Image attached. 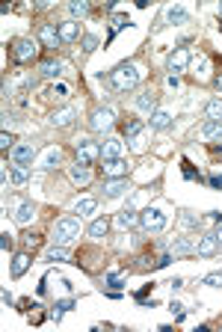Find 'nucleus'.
Segmentation results:
<instances>
[{"label": "nucleus", "mask_w": 222, "mask_h": 332, "mask_svg": "<svg viewBox=\"0 0 222 332\" xmlns=\"http://www.w3.org/2000/svg\"><path fill=\"white\" fill-rule=\"evenodd\" d=\"M139 226L145 231H160V228H166V214L160 208H145L139 214Z\"/></svg>", "instance_id": "nucleus-3"}, {"label": "nucleus", "mask_w": 222, "mask_h": 332, "mask_svg": "<svg viewBox=\"0 0 222 332\" xmlns=\"http://www.w3.org/2000/svg\"><path fill=\"white\" fill-rule=\"evenodd\" d=\"M131 145H134V152H145V140H142V137H134Z\"/></svg>", "instance_id": "nucleus-39"}, {"label": "nucleus", "mask_w": 222, "mask_h": 332, "mask_svg": "<svg viewBox=\"0 0 222 332\" xmlns=\"http://www.w3.org/2000/svg\"><path fill=\"white\" fill-rule=\"evenodd\" d=\"M59 36H62V42H74L80 36V24L77 21H62L59 24Z\"/></svg>", "instance_id": "nucleus-18"}, {"label": "nucleus", "mask_w": 222, "mask_h": 332, "mask_svg": "<svg viewBox=\"0 0 222 332\" xmlns=\"http://www.w3.org/2000/svg\"><path fill=\"white\" fill-rule=\"evenodd\" d=\"M45 255H48V261H66V258H69V249H66L62 244H53Z\"/></svg>", "instance_id": "nucleus-28"}, {"label": "nucleus", "mask_w": 222, "mask_h": 332, "mask_svg": "<svg viewBox=\"0 0 222 332\" xmlns=\"http://www.w3.org/2000/svg\"><path fill=\"white\" fill-rule=\"evenodd\" d=\"M27 270H30V255L27 252H18L15 258H12V279H21Z\"/></svg>", "instance_id": "nucleus-15"}, {"label": "nucleus", "mask_w": 222, "mask_h": 332, "mask_svg": "<svg viewBox=\"0 0 222 332\" xmlns=\"http://www.w3.org/2000/svg\"><path fill=\"white\" fill-rule=\"evenodd\" d=\"M121 155H124V140H119V137H110L101 145V160H116Z\"/></svg>", "instance_id": "nucleus-10"}, {"label": "nucleus", "mask_w": 222, "mask_h": 332, "mask_svg": "<svg viewBox=\"0 0 222 332\" xmlns=\"http://www.w3.org/2000/svg\"><path fill=\"white\" fill-rule=\"evenodd\" d=\"M196 252H199L202 258L216 255V252H219V240H216V234H202V237H199V244H196Z\"/></svg>", "instance_id": "nucleus-11"}, {"label": "nucleus", "mask_w": 222, "mask_h": 332, "mask_svg": "<svg viewBox=\"0 0 222 332\" xmlns=\"http://www.w3.org/2000/svg\"><path fill=\"white\" fill-rule=\"evenodd\" d=\"M166 18H169L175 27H178V24H189V12L184 6H169V9H166Z\"/></svg>", "instance_id": "nucleus-19"}, {"label": "nucleus", "mask_w": 222, "mask_h": 332, "mask_svg": "<svg viewBox=\"0 0 222 332\" xmlns=\"http://www.w3.org/2000/svg\"><path fill=\"white\" fill-rule=\"evenodd\" d=\"M9 178H12V184H27V178H30V169H27V166H15Z\"/></svg>", "instance_id": "nucleus-31"}, {"label": "nucleus", "mask_w": 222, "mask_h": 332, "mask_svg": "<svg viewBox=\"0 0 222 332\" xmlns=\"http://www.w3.org/2000/svg\"><path fill=\"white\" fill-rule=\"evenodd\" d=\"M169 71L172 74H181V71H187V66H189V51L187 48H178L175 53H169Z\"/></svg>", "instance_id": "nucleus-9"}, {"label": "nucleus", "mask_w": 222, "mask_h": 332, "mask_svg": "<svg viewBox=\"0 0 222 332\" xmlns=\"http://www.w3.org/2000/svg\"><path fill=\"white\" fill-rule=\"evenodd\" d=\"M36 53H39V45L33 39H18L15 42V59L18 63H30Z\"/></svg>", "instance_id": "nucleus-8"}, {"label": "nucleus", "mask_w": 222, "mask_h": 332, "mask_svg": "<svg viewBox=\"0 0 222 332\" xmlns=\"http://www.w3.org/2000/svg\"><path fill=\"white\" fill-rule=\"evenodd\" d=\"M116 223H119L121 228H131V226H137V223H139V214L128 208V210H121V214H119V220H116Z\"/></svg>", "instance_id": "nucleus-27"}, {"label": "nucleus", "mask_w": 222, "mask_h": 332, "mask_svg": "<svg viewBox=\"0 0 222 332\" xmlns=\"http://www.w3.org/2000/svg\"><path fill=\"white\" fill-rule=\"evenodd\" d=\"M107 231H110V223L101 217V220H95V223L89 226V237H104Z\"/></svg>", "instance_id": "nucleus-29"}, {"label": "nucleus", "mask_w": 222, "mask_h": 332, "mask_svg": "<svg viewBox=\"0 0 222 332\" xmlns=\"http://www.w3.org/2000/svg\"><path fill=\"white\" fill-rule=\"evenodd\" d=\"M69 178L74 184H89V181H92V172H89V166H80V163H77V166L69 169Z\"/></svg>", "instance_id": "nucleus-20"}, {"label": "nucleus", "mask_w": 222, "mask_h": 332, "mask_svg": "<svg viewBox=\"0 0 222 332\" xmlns=\"http://www.w3.org/2000/svg\"><path fill=\"white\" fill-rule=\"evenodd\" d=\"M202 285H210V288H219V285H222V270H216V273H207L205 279H202Z\"/></svg>", "instance_id": "nucleus-34"}, {"label": "nucleus", "mask_w": 222, "mask_h": 332, "mask_svg": "<svg viewBox=\"0 0 222 332\" xmlns=\"http://www.w3.org/2000/svg\"><path fill=\"white\" fill-rule=\"evenodd\" d=\"M80 234V217H66L53 228V244H71Z\"/></svg>", "instance_id": "nucleus-2"}, {"label": "nucleus", "mask_w": 222, "mask_h": 332, "mask_svg": "<svg viewBox=\"0 0 222 332\" xmlns=\"http://www.w3.org/2000/svg\"><path fill=\"white\" fill-rule=\"evenodd\" d=\"M139 80H142V71H139L137 63H121L110 71V86L116 92H131V89L139 86Z\"/></svg>", "instance_id": "nucleus-1"}, {"label": "nucleus", "mask_w": 222, "mask_h": 332, "mask_svg": "<svg viewBox=\"0 0 222 332\" xmlns=\"http://www.w3.org/2000/svg\"><path fill=\"white\" fill-rule=\"evenodd\" d=\"M139 131H142V125H139V119H131V122L124 125V137H128V142L134 140V137H139Z\"/></svg>", "instance_id": "nucleus-32"}, {"label": "nucleus", "mask_w": 222, "mask_h": 332, "mask_svg": "<svg viewBox=\"0 0 222 332\" xmlns=\"http://www.w3.org/2000/svg\"><path fill=\"white\" fill-rule=\"evenodd\" d=\"M74 107H62V110H56V113H51V125H56V128H69L71 122H74Z\"/></svg>", "instance_id": "nucleus-13"}, {"label": "nucleus", "mask_w": 222, "mask_h": 332, "mask_svg": "<svg viewBox=\"0 0 222 332\" xmlns=\"http://www.w3.org/2000/svg\"><path fill=\"white\" fill-rule=\"evenodd\" d=\"M169 125H172V116L166 113V110H154L151 113V128L154 131H166Z\"/></svg>", "instance_id": "nucleus-21"}, {"label": "nucleus", "mask_w": 222, "mask_h": 332, "mask_svg": "<svg viewBox=\"0 0 222 332\" xmlns=\"http://www.w3.org/2000/svg\"><path fill=\"white\" fill-rule=\"evenodd\" d=\"M59 160H62V152H59V148H51V152H48V158H45V166L51 169V166H56Z\"/></svg>", "instance_id": "nucleus-35"}, {"label": "nucleus", "mask_w": 222, "mask_h": 332, "mask_svg": "<svg viewBox=\"0 0 222 332\" xmlns=\"http://www.w3.org/2000/svg\"><path fill=\"white\" fill-rule=\"evenodd\" d=\"M154 107H157V95L154 92H142L137 98V110H142V113H151Z\"/></svg>", "instance_id": "nucleus-24"}, {"label": "nucleus", "mask_w": 222, "mask_h": 332, "mask_svg": "<svg viewBox=\"0 0 222 332\" xmlns=\"http://www.w3.org/2000/svg\"><path fill=\"white\" fill-rule=\"evenodd\" d=\"M199 226V217H196V214H184V217H181V228H196Z\"/></svg>", "instance_id": "nucleus-37"}, {"label": "nucleus", "mask_w": 222, "mask_h": 332, "mask_svg": "<svg viewBox=\"0 0 222 332\" xmlns=\"http://www.w3.org/2000/svg\"><path fill=\"white\" fill-rule=\"evenodd\" d=\"M128 24H131V18H128V15H113V24H110V39L119 33V30H124Z\"/></svg>", "instance_id": "nucleus-30"}, {"label": "nucleus", "mask_w": 222, "mask_h": 332, "mask_svg": "<svg viewBox=\"0 0 222 332\" xmlns=\"http://www.w3.org/2000/svg\"><path fill=\"white\" fill-rule=\"evenodd\" d=\"M219 15H222V6H219Z\"/></svg>", "instance_id": "nucleus-46"}, {"label": "nucleus", "mask_w": 222, "mask_h": 332, "mask_svg": "<svg viewBox=\"0 0 222 332\" xmlns=\"http://www.w3.org/2000/svg\"><path fill=\"white\" fill-rule=\"evenodd\" d=\"M128 172H131V166H128V160H124V158L104 160V166H101L104 178H128Z\"/></svg>", "instance_id": "nucleus-5"}, {"label": "nucleus", "mask_w": 222, "mask_h": 332, "mask_svg": "<svg viewBox=\"0 0 222 332\" xmlns=\"http://www.w3.org/2000/svg\"><path fill=\"white\" fill-rule=\"evenodd\" d=\"M95 48H98V36L86 33V36H83V51H86V53H92Z\"/></svg>", "instance_id": "nucleus-36"}, {"label": "nucleus", "mask_w": 222, "mask_h": 332, "mask_svg": "<svg viewBox=\"0 0 222 332\" xmlns=\"http://www.w3.org/2000/svg\"><path fill=\"white\" fill-rule=\"evenodd\" d=\"M95 208H98V202H95V199H83V202L77 205V214H80V217H86V214H92Z\"/></svg>", "instance_id": "nucleus-33"}, {"label": "nucleus", "mask_w": 222, "mask_h": 332, "mask_svg": "<svg viewBox=\"0 0 222 332\" xmlns=\"http://www.w3.org/2000/svg\"><path fill=\"white\" fill-rule=\"evenodd\" d=\"M95 158H101V148L95 145L92 140H80L77 142V163L80 166H89Z\"/></svg>", "instance_id": "nucleus-7"}, {"label": "nucleus", "mask_w": 222, "mask_h": 332, "mask_svg": "<svg viewBox=\"0 0 222 332\" xmlns=\"http://www.w3.org/2000/svg\"><path fill=\"white\" fill-rule=\"evenodd\" d=\"M33 158H36L33 145H15V148H12V160H15V166H27V163H33Z\"/></svg>", "instance_id": "nucleus-12"}, {"label": "nucleus", "mask_w": 222, "mask_h": 332, "mask_svg": "<svg viewBox=\"0 0 222 332\" xmlns=\"http://www.w3.org/2000/svg\"><path fill=\"white\" fill-rule=\"evenodd\" d=\"M110 288H113V291H121L124 285H121V279H119V276H110Z\"/></svg>", "instance_id": "nucleus-40"}, {"label": "nucleus", "mask_w": 222, "mask_h": 332, "mask_svg": "<svg viewBox=\"0 0 222 332\" xmlns=\"http://www.w3.org/2000/svg\"><path fill=\"white\" fill-rule=\"evenodd\" d=\"M216 89H222V74H219V77H216Z\"/></svg>", "instance_id": "nucleus-45"}, {"label": "nucleus", "mask_w": 222, "mask_h": 332, "mask_svg": "<svg viewBox=\"0 0 222 332\" xmlns=\"http://www.w3.org/2000/svg\"><path fill=\"white\" fill-rule=\"evenodd\" d=\"M69 12L74 18H86L89 12H92V6H89L86 0H71V3H69Z\"/></svg>", "instance_id": "nucleus-26"}, {"label": "nucleus", "mask_w": 222, "mask_h": 332, "mask_svg": "<svg viewBox=\"0 0 222 332\" xmlns=\"http://www.w3.org/2000/svg\"><path fill=\"white\" fill-rule=\"evenodd\" d=\"M33 217H36V205L33 202H21L18 205V214H15V220L21 223V226H27V223H33Z\"/></svg>", "instance_id": "nucleus-16"}, {"label": "nucleus", "mask_w": 222, "mask_h": 332, "mask_svg": "<svg viewBox=\"0 0 222 332\" xmlns=\"http://www.w3.org/2000/svg\"><path fill=\"white\" fill-rule=\"evenodd\" d=\"M205 116L210 122H222V98H213L205 104Z\"/></svg>", "instance_id": "nucleus-22"}, {"label": "nucleus", "mask_w": 222, "mask_h": 332, "mask_svg": "<svg viewBox=\"0 0 222 332\" xmlns=\"http://www.w3.org/2000/svg\"><path fill=\"white\" fill-rule=\"evenodd\" d=\"M210 184H213L216 190H222V175H210Z\"/></svg>", "instance_id": "nucleus-43"}, {"label": "nucleus", "mask_w": 222, "mask_h": 332, "mask_svg": "<svg viewBox=\"0 0 222 332\" xmlns=\"http://www.w3.org/2000/svg\"><path fill=\"white\" fill-rule=\"evenodd\" d=\"M189 252H196V246L189 244V237H175V240L169 244V255H175V258L189 255Z\"/></svg>", "instance_id": "nucleus-14"}, {"label": "nucleus", "mask_w": 222, "mask_h": 332, "mask_svg": "<svg viewBox=\"0 0 222 332\" xmlns=\"http://www.w3.org/2000/svg\"><path fill=\"white\" fill-rule=\"evenodd\" d=\"M213 234H216V240H219V249H222V223L216 226V231H213Z\"/></svg>", "instance_id": "nucleus-44"}, {"label": "nucleus", "mask_w": 222, "mask_h": 332, "mask_svg": "<svg viewBox=\"0 0 222 332\" xmlns=\"http://www.w3.org/2000/svg\"><path fill=\"white\" fill-rule=\"evenodd\" d=\"M9 145H12V137L3 131V134H0V148H3V152H9Z\"/></svg>", "instance_id": "nucleus-38"}, {"label": "nucleus", "mask_w": 222, "mask_h": 332, "mask_svg": "<svg viewBox=\"0 0 222 332\" xmlns=\"http://www.w3.org/2000/svg\"><path fill=\"white\" fill-rule=\"evenodd\" d=\"M124 187H128V178H110L107 187H104V193H107V199H116V196L124 193Z\"/></svg>", "instance_id": "nucleus-17"}, {"label": "nucleus", "mask_w": 222, "mask_h": 332, "mask_svg": "<svg viewBox=\"0 0 222 332\" xmlns=\"http://www.w3.org/2000/svg\"><path fill=\"white\" fill-rule=\"evenodd\" d=\"M113 125H116V116H113V110H107V107H104V110H95V113H92V119H89V128H92L95 134L110 131Z\"/></svg>", "instance_id": "nucleus-4"}, {"label": "nucleus", "mask_w": 222, "mask_h": 332, "mask_svg": "<svg viewBox=\"0 0 222 332\" xmlns=\"http://www.w3.org/2000/svg\"><path fill=\"white\" fill-rule=\"evenodd\" d=\"M39 42H42L45 48H51V51H56V48L62 45V36H59V27H53V24H42V27H39Z\"/></svg>", "instance_id": "nucleus-6"}, {"label": "nucleus", "mask_w": 222, "mask_h": 332, "mask_svg": "<svg viewBox=\"0 0 222 332\" xmlns=\"http://www.w3.org/2000/svg\"><path fill=\"white\" fill-rule=\"evenodd\" d=\"M202 137H205V140H216V137H222V122H210V119H207V122L202 125Z\"/></svg>", "instance_id": "nucleus-25"}, {"label": "nucleus", "mask_w": 222, "mask_h": 332, "mask_svg": "<svg viewBox=\"0 0 222 332\" xmlns=\"http://www.w3.org/2000/svg\"><path fill=\"white\" fill-rule=\"evenodd\" d=\"M0 246L9 249V246H12V237H9V234H0Z\"/></svg>", "instance_id": "nucleus-42"}, {"label": "nucleus", "mask_w": 222, "mask_h": 332, "mask_svg": "<svg viewBox=\"0 0 222 332\" xmlns=\"http://www.w3.org/2000/svg\"><path fill=\"white\" fill-rule=\"evenodd\" d=\"M166 83H169L172 89H178V86H181V77H178V74H169V80H166Z\"/></svg>", "instance_id": "nucleus-41"}, {"label": "nucleus", "mask_w": 222, "mask_h": 332, "mask_svg": "<svg viewBox=\"0 0 222 332\" xmlns=\"http://www.w3.org/2000/svg\"><path fill=\"white\" fill-rule=\"evenodd\" d=\"M39 71H42L45 77H59V74H62V63H59V59H45V63L39 66Z\"/></svg>", "instance_id": "nucleus-23"}]
</instances>
